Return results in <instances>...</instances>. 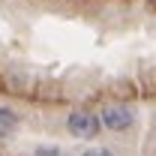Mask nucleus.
<instances>
[{
    "instance_id": "nucleus-1",
    "label": "nucleus",
    "mask_w": 156,
    "mask_h": 156,
    "mask_svg": "<svg viewBox=\"0 0 156 156\" xmlns=\"http://www.w3.org/2000/svg\"><path fill=\"white\" fill-rule=\"evenodd\" d=\"M99 123H102V132H114V135H123L135 126V111L132 105L126 102H108L102 105L99 111Z\"/></svg>"
},
{
    "instance_id": "nucleus-2",
    "label": "nucleus",
    "mask_w": 156,
    "mask_h": 156,
    "mask_svg": "<svg viewBox=\"0 0 156 156\" xmlns=\"http://www.w3.org/2000/svg\"><path fill=\"white\" fill-rule=\"evenodd\" d=\"M66 132L78 141H93L102 132V123H99L96 111H87V108H75L66 114Z\"/></svg>"
},
{
    "instance_id": "nucleus-3",
    "label": "nucleus",
    "mask_w": 156,
    "mask_h": 156,
    "mask_svg": "<svg viewBox=\"0 0 156 156\" xmlns=\"http://www.w3.org/2000/svg\"><path fill=\"white\" fill-rule=\"evenodd\" d=\"M21 129V117L12 111V108H0V141H9L15 138Z\"/></svg>"
},
{
    "instance_id": "nucleus-4",
    "label": "nucleus",
    "mask_w": 156,
    "mask_h": 156,
    "mask_svg": "<svg viewBox=\"0 0 156 156\" xmlns=\"http://www.w3.org/2000/svg\"><path fill=\"white\" fill-rule=\"evenodd\" d=\"M33 156H69V150L60 147V144H39L33 150Z\"/></svg>"
},
{
    "instance_id": "nucleus-5",
    "label": "nucleus",
    "mask_w": 156,
    "mask_h": 156,
    "mask_svg": "<svg viewBox=\"0 0 156 156\" xmlns=\"http://www.w3.org/2000/svg\"><path fill=\"white\" fill-rule=\"evenodd\" d=\"M81 156H114L108 147H99V144H93V147H84L81 150Z\"/></svg>"
}]
</instances>
